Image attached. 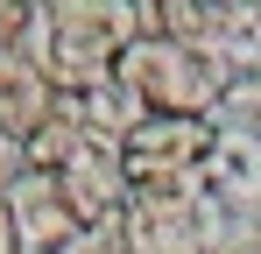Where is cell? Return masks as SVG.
I'll list each match as a JSON object with an SVG mask.
<instances>
[{"mask_svg":"<svg viewBox=\"0 0 261 254\" xmlns=\"http://www.w3.org/2000/svg\"><path fill=\"white\" fill-rule=\"evenodd\" d=\"M141 36V0H43L29 57L49 71L57 92H92Z\"/></svg>","mask_w":261,"mask_h":254,"instance_id":"6da1fadb","label":"cell"},{"mask_svg":"<svg viewBox=\"0 0 261 254\" xmlns=\"http://www.w3.org/2000/svg\"><path fill=\"white\" fill-rule=\"evenodd\" d=\"M233 78L240 71L219 49H191V42H163V36H134L127 57L113 64V85L155 120H219Z\"/></svg>","mask_w":261,"mask_h":254,"instance_id":"7a4b0ae2","label":"cell"},{"mask_svg":"<svg viewBox=\"0 0 261 254\" xmlns=\"http://www.w3.org/2000/svg\"><path fill=\"white\" fill-rule=\"evenodd\" d=\"M233 219L205 191H134L120 212V247L127 254H212Z\"/></svg>","mask_w":261,"mask_h":254,"instance_id":"3957f363","label":"cell"},{"mask_svg":"<svg viewBox=\"0 0 261 254\" xmlns=\"http://www.w3.org/2000/svg\"><path fill=\"white\" fill-rule=\"evenodd\" d=\"M219 141V120H155L141 113L134 134L113 148L127 191H198V169Z\"/></svg>","mask_w":261,"mask_h":254,"instance_id":"277c9868","label":"cell"},{"mask_svg":"<svg viewBox=\"0 0 261 254\" xmlns=\"http://www.w3.org/2000/svg\"><path fill=\"white\" fill-rule=\"evenodd\" d=\"M49 184L64 191V205L78 212V226H85V233H113V226H120V212H127V198H134L127 176H120V156H113V148H99V141H85V148L57 169Z\"/></svg>","mask_w":261,"mask_h":254,"instance_id":"5b68a950","label":"cell"},{"mask_svg":"<svg viewBox=\"0 0 261 254\" xmlns=\"http://www.w3.org/2000/svg\"><path fill=\"white\" fill-rule=\"evenodd\" d=\"M198 191L226 219H261V134L254 127H219L212 156L198 169Z\"/></svg>","mask_w":261,"mask_h":254,"instance_id":"8992f818","label":"cell"},{"mask_svg":"<svg viewBox=\"0 0 261 254\" xmlns=\"http://www.w3.org/2000/svg\"><path fill=\"white\" fill-rule=\"evenodd\" d=\"M7 212H14V254H78L92 240L49 176H21L7 191Z\"/></svg>","mask_w":261,"mask_h":254,"instance_id":"52a82bcc","label":"cell"},{"mask_svg":"<svg viewBox=\"0 0 261 254\" xmlns=\"http://www.w3.org/2000/svg\"><path fill=\"white\" fill-rule=\"evenodd\" d=\"M57 99H64V92L49 85V71L29 49H0V134L29 141V134L57 113Z\"/></svg>","mask_w":261,"mask_h":254,"instance_id":"ba28073f","label":"cell"},{"mask_svg":"<svg viewBox=\"0 0 261 254\" xmlns=\"http://www.w3.org/2000/svg\"><path fill=\"white\" fill-rule=\"evenodd\" d=\"M78 148H85V127H78V113L57 99V113H49V120L21 141V163H29V176H57V169L78 156Z\"/></svg>","mask_w":261,"mask_h":254,"instance_id":"9c48e42d","label":"cell"},{"mask_svg":"<svg viewBox=\"0 0 261 254\" xmlns=\"http://www.w3.org/2000/svg\"><path fill=\"white\" fill-rule=\"evenodd\" d=\"M219 127H254L261 134V71H240L226 106H219Z\"/></svg>","mask_w":261,"mask_h":254,"instance_id":"30bf717a","label":"cell"},{"mask_svg":"<svg viewBox=\"0 0 261 254\" xmlns=\"http://www.w3.org/2000/svg\"><path fill=\"white\" fill-rule=\"evenodd\" d=\"M21 176H29V163H21V141H14V134H0V191H14Z\"/></svg>","mask_w":261,"mask_h":254,"instance_id":"8fae6325","label":"cell"},{"mask_svg":"<svg viewBox=\"0 0 261 254\" xmlns=\"http://www.w3.org/2000/svg\"><path fill=\"white\" fill-rule=\"evenodd\" d=\"M78 254H127V247H120V233H92Z\"/></svg>","mask_w":261,"mask_h":254,"instance_id":"7c38bea8","label":"cell"},{"mask_svg":"<svg viewBox=\"0 0 261 254\" xmlns=\"http://www.w3.org/2000/svg\"><path fill=\"white\" fill-rule=\"evenodd\" d=\"M254 226H261V219H254Z\"/></svg>","mask_w":261,"mask_h":254,"instance_id":"4fadbf2b","label":"cell"}]
</instances>
